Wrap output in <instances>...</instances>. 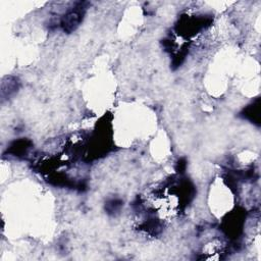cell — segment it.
Here are the masks:
<instances>
[{
	"instance_id": "cell-4",
	"label": "cell",
	"mask_w": 261,
	"mask_h": 261,
	"mask_svg": "<svg viewBox=\"0 0 261 261\" xmlns=\"http://www.w3.org/2000/svg\"><path fill=\"white\" fill-rule=\"evenodd\" d=\"M123 202L119 199H111L109 200L106 205H105V209L108 213H115L120 210V208L122 207Z\"/></svg>"
},
{
	"instance_id": "cell-1",
	"label": "cell",
	"mask_w": 261,
	"mask_h": 261,
	"mask_svg": "<svg viewBox=\"0 0 261 261\" xmlns=\"http://www.w3.org/2000/svg\"><path fill=\"white\" fill-rule=\"evenodd\" d=\"M86 12V3L78 2L73 8L67 11L60 22V26L64 32L72 33L82 23Z\"/></svg>"
},
{
	"instance_id": "cell-3",
	"label": "cell",
	"mask_w": 261,
	"mask_h": 261,
	"mask_svg": "<svg viewBox=\"0 0 261 261\" xmlns=\"http://www.w3.org/2000/svg\"><path fill=\"white\" fill-rule=\"evenodd\" d=\"M31 145H32V143L29 140H26V139L19 140V141H16L15 143H12L11 146L9 147V152L16 156H21L24 153L25 154L27 153Z\"/></svg>"
},
{
	"instance_id": "cell-2",
	"label": "cell",
	"mask_w": 261,
	"mask_h": 261,
	"mask_svg": "<svg viewBox=\"0 0 261 261\" xmlns=\"http://www.w3.org/2000/svg\"><path fill=\"white\" fill-rule=\"evenodd\" d=\"M241 115L245 120H248L256 126H260V99L257 98L246 106L241 112Z\"/></svg>"
}]
</instances>
